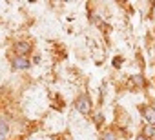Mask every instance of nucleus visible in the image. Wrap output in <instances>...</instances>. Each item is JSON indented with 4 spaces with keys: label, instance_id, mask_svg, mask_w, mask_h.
Listing matches in <instances>:
<instances>
[{
    "label": "nucleus",
    "instance_id": "f257e3e1",
    "mask_svg": "<svg viewBox=\"0 0 155 140\" xmlns=\"http://www.w3.org/2000/svg\"><path fill=\"white\" fill-rule=\"evenodd\" d=\"M75 106H77V109H79L81 113H90V109H91V102H90V98L86 97V95H81L79 98H77V102H75Z\"/></svg>",
    "mask_w": 155,
    "mask_h": 140
},
{
    "label": "nucleus",
    "instance_id": "f03ea898",
    "mask_svg": "<svg viewBox=\"0 0 155 140\" xmlns=\"http://www.w3.org/2000/svg\"><path fill=\"white\" fill-rule=\"evenodd\" d=\"M142 115H144V118H146V122H148L150 126H155V109H153V107L144 106V107H142Z\"/></svg>",
    "mask_w": 155,
    "mask_h": 140
},
{
    "label": "nucleus",
    "instance_id": "7ed1b4c3",
    "mask_svg": "<svg viewBox=\"0 0 155 140\" xmlns=\"http://www.w3.org/2000/svg\"><path fill=\"white\" fill-rule=\"evenodd\" d=\"M31 51V44H28V42H18V44H15V53L18 55V56H22V55H26V53H29Z\"/></svg>",
    "mask_w": 155,
    "mask_h": 140
},
{
    "label": "nucleus",
    "instance_id": "20e7f679",
    "mask_svg": "<svg viewBox=\"0 0 155 140\" xmlns=\"http://www.w3.org/2000/svg\"><path fill=\"white\" fill-rule=\"evenodd\" d=\"M13 67H15V69H28V67H29V62H28L24 56H17V58L13 60Z\"/></svg>",
    "mask_w": 155,
    "mask_h": 140
},
{
    "label": "nucleus",
    "instance_id": "39448f33",
    "mask_svg": "<svg viewBox=\"0 0 155 140\" xmlns=\"http://www.w3.org/2000/svg\"><path fill=\"white\" fill-rule=\"evenodd\" d=\"M142 136L144 138H151V136H155V126H144V129H142Z\"/></svg>",
    "mask_w": 155,
    "mask_h": 140
},
{
    "label": "nucleus",
    "instance_id": "423d86ee",
    "mask_svg": "<svg viewBox=\"0 0 155 140\" xmlns=\"http://www.w3.org/2000/svg\"><path fill=\"white\" fill-rule=\"evenodd\" d=\"M8 131H9V126H8V122H6L4 118H0V136L8 135Z\"/></svg>",
    "mask_w": 155,
    "mask_h": 140
},
{
    "label": "nucleus",
    "instance_id": "0eeeda50",
    "mask_svg": "<svg viewBox=\"0 0 155 140\" xmlns=\"http://www.w3.org/2000/svg\"><path fill=\"white\" fill-rule=\"evenodd\" d=\"M131 82H135V84H137L139 88H140V86L144 84V80H142V77H139V75H135V77H131Z\"/></svg>",
    "mask_w": 155,
    "mask_h": 140
},
{
    "label": "nucleus",
    "instance_id": "6e6552de",
    "mask_svg": "<svg viewBox=\"0 0 155 140\" xmlns=\"http://www.w3.org/2000/svg\"><path fill=\"white\" fill-rule=\"evenodd\" d=\"M102 140H115V136H113L111 133H106V135L102 136Z\"/></svg>",
    "mask_w": 155,
    "mask_h": 140
},
{
    "label": "nucleus",
    "instance_id": "1a4fd4ad",
    "mask_svg": "<svg viewBox=\"0 0 155 140\" xmlns=\"http://www.w3.org/2000/svg\"><path fill=\"white\" fill-rule=\"evenodd\" d=\"M137 140H146V138H144V136H142V135H140V136H139V138H137Z\"/></svg>",
    "mask_w": 155,
    "mask_h": 140
},
{
    "label": "nucleus",
    "instance_id": "9d476101",
    "mask_svg": "<svg viewBox=\"0 0 155 140\" xmlns=\"http://www.w3.org/2000/svg\"><path fill=\"white\" fill-rule=\"evenodd\" d=\"M0 140H4V136H0Z\"/></svg>",
    "mask_w": 155,
    "mask_h": 140
}]
</instances>
